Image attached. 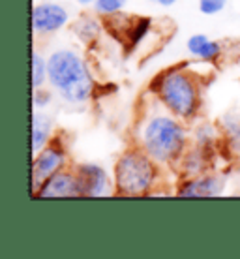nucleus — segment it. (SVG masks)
I'll list each match as a JSON object with an SVG mask.
<instances>
[{
    "instance_id": "12",
    "label": "nucleus",
    "mask_w": 240,
    "mask_h": 259,
    "mask_svg": "<svg viewBox=\"0 0 240 259\" xmlns=\"http://www.w3.org/2000/svg\"><path fill=\"white\" fill-rule=\"evenodd\" d=\"M43 79H45V62H43V59L39 57L38 53H34L32 55V87L38 89L39 84L43 83Z\"/></svg>"
},
{
    "instance_id": "14",
    "label": "nucleus",
    "mask_w": 240,
    "mask_h": 259,
    "mask_svg": "<svg viewBox=\"0 0 240 259\" xmlns=\"http://www.w3.org/2000/svg\"><path fill=\"white\" fill-rule=\"evenodd\" d=\"M126 4V0H98L96 8L100 13H117Z\"/></svg>"
},
{
    "instance_id": "3",
    "label": "nucleus",
    "mask_w": 240,
    "mask_h": 259,
    "mask_svg": "<svg viewBox=\"0 0 240 259\" xmlns=\"http://www.w3.org/2000/svg\"><path fill=\"white\" fill-rule=\"evenodd\" d=\"M154 177V167L147 156L130 152L122 156L117 163L118 192L126 195H139L150 186Z\"/></svg>"
},
{
    "instance_id": "1",
    "label": "nucleus",
    "mask_w": 240,
    "mask_h": 259,
    "mask_svg": "<svg viewBox=\"0 0 240 259\" xmlns=\"http://www.w3.org/2000/svg\"><path fill=\"white\" fill-rule=\"evenodd\" d=\"M47 73L55 89L70 102H84L92 92V79L83 60L72 51H57L47 62Z\"/></svg>"
},
{
    "instance_id": "5",
    "label": "nucleus",
    "mask_w": 240,
    "mask_h": 259,
    "mask_svg": "<svg viewBox=\"0 0 240 259\" xmlns=\"http://www.w3.org/2000/svg\"><path fill=\"white\" fill-rule=\"evenodd\" d=\"M68 12L57 4H41L32 12V25L38 32H53L66 25Z\"/></svg>"
},
{
    "instance_id": "7",
    "label": "nucleus",
    "mask_w": 240,
    "mask_h": 259,
    "mask_svg": "<svg viewBox=\"0 0 240 259\" xmlns=\"http://www.w3.org/2000/svg\"><path fill=\"white\" fill-rule=\"evenodd\" d=\"M79 195L77 177H72L68 173H55L51 179H47L41 184V190L38 192V197H70Z\"/></svg>"
},
{
    "instance_id": "9",
    "label": "nucleus",
    "mask_w": 240,
    "mask_h": 259,
    "mask_svg": "<svg viewBox=\"0 0 240 259\" xmlns=\"http://www.w3.org/2000/svg\"><path fill=\"white\" fill-rule=\"evenodd\" d=\"M188 49L201 59H216L220 55V46L216 41H210L203 34H195L188 39Z\"/></svg>"
},
{
    "instance_id": "13",
    "label": "nucleus",
    "mask_w": 240,
    "mask_h": 259,
    "mask_svg": "<svg viewBox=\"0 0 240 259\" xmlns=\"http://www.w3.org/2000/svg\"><path fill=\"white\" fill-rule=\"evenodd\" d=\"M227 4V0H199V10L207 15H212V13L221 12Z\"/></svg>"
},
{
    "instance_id": "11",
    "label": "nucleus",
    "mask_w": 240,
    "mask_h": 259,
    "mask_svg": "<svg viewBox=\"0 0 240 259\" xmlns=\"http://www.w3.org/2000/svg\"><path fill=\"white\" fill-rule=\"evenodd\" d=\"M49 130H51L49 118L36 113L32 117V149L34 150L41 149V147L45 145L47 137H49Z\"/></svg>"
},
{
    "instance_id": "6",
    "label": "nucleus",
    "mask_w": 240,
    "mask_h": 259,
    "mask_svg": "<svg viewBox=\"0 0 240 259\" xmlns=\"http://www.w3.org/2000/svg\"><path fill=\"white\" fill-rule=\"evenodd\" d=\"M79 195H102L107 188V175L98 165H83L77 175Z\"/></svg>"
},
{
    "instance_id": "8",
    "label": "nucleus",
    "mask_w": 240,
    "mask_h": 259,
    "mask_svg": "<svg viewBox=\"0 0 240 259\" xmlns=\"http://www.w3.org/2000/svg\"><path fill=\"white\" fill-rule=\"evenodd\" d=\"M62 163V152L57 149H45L41 154L36 158L34 162V171H32V182H34V188L41 186L47 179H51L57 169L60 167Z\"/></svg>"
},
{
    "instance_id": "16",
    "label": "nucleus",
    "mask_w": 240,
    "mask_h": 259,
    "mask_svg": "<svg viewBox=\"0 0 240 259\" xmlns=\"http://www.w3.org/2000/svg\"><path fill=\"white\" fill-rule=\"evenodd\" d=\"M81 4H90V2H98V0H79Z\"/></svg>"
},
{
    "instance_id": "4",
    "label": "nucleus",
    "mask_w": 240,
    "mask_h": 259,
    "mask_svg": "<svg viewBox=\"0 0 240 259\" xmlns=\"http://www.w3.org/2000/svg\"><path fill=\"white\" fill-rule=\"evenodd\" d=\"M162 100L165 102L169 109L180 115V117H189L194 115L197 107V94L191 81L182 73H169L162 81L160 89Z\"/></svg>"
},
{
    "instance_id": "2",
    "label": "nucleus",
    "mask_w": 240,
    "mask_h": 259,
    "mask_svg": "<svg viewBox=\"0 0 240 259\" xmlns=\"http://www.w3.org/2000/svg\"><path fill=\"white\" fill-rule=\"evenodd\" d=\"M184 132L175 120L167 117H156L150 120L145 130V147L152 158L160 162H167L175 158L182 149Z\"/></svg>"
},
{
    "instance_id": "10",
    "label": "nucleus",
    "mask_w": 240,
    "mask_h": 259,
    "mask_svg": "<svg viewBox=\"0 0 240 259\" xmlns=\"http://www.w3.org/2000/svg\"><path fill=\"white\" fill-rule=\"evenodd\" d=\"M221 182L218 179H205V181H197L188 184V188L180 192L182 195H199V197H207V195L220 194Z\"/></svg>"
},
{
    "instance_id": "15",
    "label": "nucleus",
    "mask_w": 240,
    "mask_h": 259,
    "mask_svg": "<svg viewBox=\"0 0 240 259\" xmlns=\"http://www.w3.org/2000/svg\"><path fill=\"white\" fill-rule=\"evenodd\" d=\"M158 2H160L162 6H173L176 0H158Z\"/></svg>"
}]
</instances>
